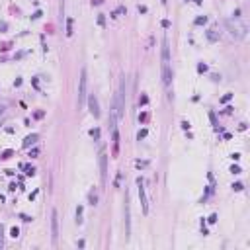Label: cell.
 I'll return each instance as SVG.
<instances>
[{"instance_id":"cell-14","label":"cell","mask_w":250,"mask_h":250,"mask_svg":"<svg viewBox=\"0 0 250 250\" xmlns=\"http://www.w3.org/2000/svg\"><path fill=\"white\" fill-rule=\"evenodd\" d=\"M72 26H74V20L72 18H69V20H66V35H72Z\"/></svg>"},{"instance_id":"cell-40","label":"cell","mask_w":250,"mask_h":250,"mask_svg":"<svg viewBox=\"0 0 250 250\" xmlns=\"http://www.w3.org/2000/svg\"><path fill=\"white\" fill-rule=\"evenodd\" d=\"M194 2H195V4H201V2H203V0H194Z\"/></svg>"},{"instance_id":"cell-3","label":"cell","mask_w":250,"mask_h":250,"mask_svg":"<svg viewBox=\"0 0 250 250\" xmlns=\"http://www.w3.org/2000/svg\"><path fill=\"white\" fill-rule=\"evenodd\" d=\"M137 188H139V199H141V207H143V213H149V197L147 191H145V182L143 178H137Z\"/></svg>"},{"instance_id":"cell-1","label":"cell","mask_w":250,"mask_h":250,"mask_svg":"<svg viewBox=\"0 0 250 250\" xmlns=\"http://www.w3.org/2000/svg\"><path fill=\"white\" fill-rule=\"evenodd\" d=\"M225 26H227L229 33H231L235 39H244V37H246V33H248V26H246V24H244L240 18L227 20V22H225Z\"/></svg>"},{"instance_id":"cell-20","label":"cell","mask_w":250,"mask_h":250,"mask_svg":"<svg viewBox=\"0 0 250 250\" xmlns=\"http://www.w3.org/2000/svg\"><path fill=\"white\" fill-rule=\"evenodd\" d=\"M232 190H235V191H242V190H244V186L240 184V182H236V184H232Z\"/></svg>"},{"instance_id":"cell-9","label":"cell","mask_w":250,"mask_h":250,"mask_svg":"<svg viewBox=\"0 0 250 250\" xmlns=\"http://www.w3.org/2000/svg\"><path fill=\"white\" fill-rule=\"evenodd\" d=\"M170 62V47H168V39H162V65Z\"/></svg>"},{"instance_id":"cell-33","label":"cell","mask_w":250,"mask_h":250,"mask_svg":"<svg viewBox=\"0 0 250 250\" xmlns=\"http://www.w3.org/2000/svg\"><path fill=\"white\" fill-rule=\"evenodd\" d=\"M22 219L26 221V223H30V221H31V217H30V215H24V213H22Z\"/></svg>"},{"instance_id":"cell-38","label":"cell","mask_w":250,"mask_h":250,"mask_svg":"<svg viewBox=\"0 0 250 250\" xmlns=\"http://www.w3.org/2000/svg\"><path fill=\"white\" fill-rule=\"evenodd\" d=\"M182 127H184V129H190V121H182Z\"/></svg>"},{"instance_id":"cell-6","label":"cell","mask_w":250,"mask_h":250,"mask_svg":"<svg viewBox=\"0 0 250 250\" xmlns=\"http://www.w3.org/2000/svg\"><path fill=\"white\" fill-rule=\"evenodd\" d=\"M86 104H88V110L90 114L94 115L96 119L100 117V106H98V98H96L94 94H88V98H86Z\"/></svg>"},{"instance_id":"cell-28","label":"cell","mask_w":250,"mask_h":250,"mask_svg":"<svg viewBox=\"0 0 250 250\" xmlns=\"http://www.w3.org/2000/svg\"><path fill=\"white\" fill-rule=\"evenodd\" d=\"M231 172L232 174H240V166H235V164H232L231 166Z\"/></svg>"},{"instance_id":"cell-34","label":"cell","mask_w":250,"mask_h":250,"mask_svg":"<svg viewBox=\"0 0 250 250\" xmlns=\"http://www.w3.org/2000/svg\"><path fill=\"white\" fill-rule=\"evenodd\" d=\"M137 10H139L141 14H145V12H147V6H139V8H137Z\"/></svg>"},{"instance_id":"cell-41","label":"cell","mask_w":250,"mask_h":250,"mask_svg":"<svg viewBox=\"0 0 250 250\" xmlns=\"http://www.w3.org/2000/svg\"><path fill=\"white\" fill-rule=\"evenodd\" d=\"M160 2H162V4H166V0H160Z\"/></svg>"},{"instance_id":"cell-26","label":"cell","mask_w":250,"mask_h":250,"mask_svg":"<svg viewBox=\"0 0 250 250\" xmlns=\"http://www.w3.org/2000/svg\"><path fill=\"white\" fill-rule=\"evenodd\" d=\"M10 235H12V236H14V239H16V236H18V235H20V229H18V227H12V231H10Z\"/></svg>"},{"instance_id":"cell-27","label":"cell","mask_w":250,"mask_h":250,"mask_svg":"<svg viewBox=\"0 0 250 250\" xmlns=\"http://www.w3.org/2000/svg\"><path fill=\"white\" fill-rule=\"evenodd\" d=\"M98 24H100V26H106V18H104V14L98 16Z\"/></svg>"},{"instance_id":"cell-30","label":"cell","mask_w":250,"mask_h":250,"mask_svg":"<svg viewBox=\"0 0 250 250\" xmlns=\"http://www.w3.org/2000/svg\"><path fill=\"white\" fill-rule=\"evenodd\" d=\"M119 184H121V172H119V174H117V178H115V186L119 188Z\"/></svg>"},{"instance_id":"cell-11","label":"cell","mask_w":250,"mask_h":250,"mask_svg":"<svg viewBox=\"0 0 250 250\" xmlns=\"http://www.w3.org/2000/svg\"><path fill=\"white\" fill-rule=\"evenodd\" d=\"M205 37H207V41H209V43H217V41H219V31L217 30H207L205 31Z\"/></svg>"},{"instance_id":"cell-35","label":"cell","mask_w":250,"mask_h":250,"mask_svg":"<svg viewBox=\"0 0 250 250\" xmlns=\"http://www.w3.org/2000/svg\"><path fill=\"white\" fill-rule=\"evenodd\" d=\"M162 27H170V22H168V20H162Z\"/></svg>"},{"instance_id":"cell-17","label":"cell","mask_w":250,"mask_h":250,"mask_svg":"<svg viewBox=\"0 0 250 250\" xmlns=\"http://www.w3.org/2000/svg\"><path fill=\"white\" fill-rule=\"evenodd\" d=\"M90 135H92V139H94V141H100V129H98V127L90 129Z\"/></svg>"},{"instance_id":"cell-31","label":"cell","mask_w":250,"mask_h":250,"mask_svg":"<svg viewBox=\"0 0 250 250\" xmlns=\"http://www.w3.org/2000/svg\"><path fill=\"white\" fill-rule=\"evenodd\" d=\"M231 158H232V160H240V155H239V152H232Z\"/></svg>"},{"instance_id":"cell-10","label":"cell","mask_w":250,"mask_h":250,"mask_svg":"<svg viewBox=\"0 0 250 250\" xmlns=\"http://www.w3.org/2000/svg\"><path fill=\"white\" fill-rule=\"evenodd\" d=\"M37 139H39V135H37V133H31V135H27L26 139H24V149H30L31 145H35Z\"/></svg>"},{"instance_id":"cell-7","label":"cell","mask_w":250,"mask_h":250,"mask_svg":"<svg viewBox=\"0 0 250 250\" xmlns=\"http://www.w3.org/2000/svg\"><path fill=\"white\" fill-rule=\"evenodd\" d=\"M170 82H172V69H170V62H164L162 65V84L170 86Z\"/></svg>"},{"instance_id":"cell-23","label":"cell","mask_w":250,"mask_h":250,"mask_svg":"<svg viewBox=\"0 0 250 250\" xmlns=\"http://www.w3.org/2000/svg\"><path fill=\"white\" fill-rule=\"evenodd\" d=\"M205 70H207V65L205 62H199L197 65V72H205Z\"/></svg>"},{"instance_id":"cell-32","label":"cell","mask_w":250,"mask_h":250,"mask_svg":"<svg viewBox=\"0 0 250 250\" xmlns=\"http://www.w3.org/2000/svg\"><path fill=\"white\" fill-rule=\"evenodd\" d=\"M139 102H141V104H143V106H145V104L149 102V98H147V96H141V100H139Z\"/></svg>"},{"instance_id":"cell-12","label":"cell","mask_w":250,"mask_h":250,"mask_svg":"<svg viewBox=\"0 0 250 250\" xmlns=\"http://www.w3.org/2000/svg\"><path fill=\"white\" fill-rule=\"evenodd\" d=\"M111 139H114V155H117V151H119V133H117V127L111 131Z\"/></svg>"},{"instance_id":"cell-8","label":"cell","mask_w":250,"mask_h":250,"mask_svg":"<svg viewBox=\"0 0 250 250\" xmlns=\"http://www.w3.org/2000/svg\"><path fill=\"white\" fill-rule=\"evenodd\" d=\"M131 235V219H129V201L125 199V236Z\"/></svg>"},{"instance_id":"cell-13","label":"cell","mask_w":250,"mask_h":250,"mask_svg":"<svg viewBox=\"0 0 250 250\" xmlns=\"http://www.w3.org/2000/svg\"><path fill=\"white\" fill-rule=\"evenodd\" d=\"M88 203H90V205H98V194H96V190H90V194H88Z\"/></svg>"},{"instance_id":"cell-16","label":"cell","mask_w":250,"mask_h":250,"mask_svg":"<svg viewBox=\"0 0 250 250\" xmlns=\"http://www.w3.org/2000/svg\"><path fill=\"white\" fill-rule=\"evenodd\" d=\"M209 119H211V125L217 129V127H219V123H217V115H215V111H209Z\"/></svg>"},{"instance_id":"cell-42","label":"cell","mask_w":250,"mask_h":250,"mask_svg":"<svg viewBox=\"0 0 250 250\" xmlns=\"http://www.w3.org/2000/svg\"><path fill=\"white\" fill-rule=\"evenodd\" d=\"M186 2H190V0H186Z\"/></svg>"},{"instance_id":"cell-4","label":"cell","mask_w":250,"mask_h":250,"mask_svg":"<svg viewBox=\"0 0 250 250\" xmlns=\"http://www.w3.org/2000/svg\"><path fill=\"white\" fill-rule=\"evenodd\" d=\"M57 239H59V213L57 209L51 211V240L53 244H57Z\"/></svg>"},{"instance_id":"cell-39","label":"cell","mask_w":250,"mask_h":250,"mask_svg":"<svg viewBox=\"0 0 250 250\" xmlns=\"http://www.w3.org/2000/svg\"><path fill=\"white\" fill-rule=\"evenodd\" d=\"M4 111H6V107H4V106H0V117L4 115Z\"/></svg>"},{"instance_id":"cell-21","label":"cell","mask_w":250,"mask_h":250,"mask_svg":"<svg viewBox=\"0 0 250 250\" xmlns=\"http://www.w3.org/2000/svg\"><path fill=\"white\" fill-rule=\"evenodd\" d=\"M145 137H147V129H141V131L137 133V139L141 141V139H145Z\"/></svg>"},{"instance_id":"cell-25","label":"cell","mask_w":250,"mask_h":250,"mask_svg":"<svg viewBox=\"0 0 250 250\" xmlns=\"http://www.w3.org/2000/svg\"><path fill=\"white\" fill-rule=\"evenodd\" d=\"M135 164L139 166V168H145V166H149V162H147V160H137Z\"/></svg>"},{"instance_id":"cell-24","label":"cell","mask_w":250,"mask_h":250,"mask_svg":"<svg viewBox=\"0 0 250 250\" xmlns=\"http://www.w3.org/2000/svg\"><path fill=\"white\" fill-rule=\"evenodd\" d=\"M231 98H232V94L229 92V94H225L223 98H221V102H223V104H227V102H229V100H231Z\"/></svg>"},{"instance_id":"cell-2","label":"cell","mask_w":250,"mask_h":250,"mask_svg":"<svg viewBox=\"0 0 250 250\" xmlns=\"http://www.w3.org/2000/svg\"><path fill=\"white\" fill-rule=\"evenodd\" d=\"M86 82H88V78H86V69H82L80 70V82H78V110L84 107L86 98H88V94H86Z\"/></svg>"},{"instance_id":"cell-18","label":"cell","mask_w":250,"mask_h":250,"mask_svg":"<svg viewBox=\"0 0 250 250\" xmlns=\"http://www.w3.org/2000/svg\"><path fill=\"white\" fill-rule=\"evenodd\" d=\"M195 26H203V24H207V16H199V18H195Z\"/></svg>"},{"instance_id":"cell-29","label":"cell","mask_w":250,"mask_h":250,"mask_svg":"<svg viewBox=\"0 0 250 250\" xmlns=\"http://www.w3.org/2000/svg\"><path fill=\"white\" fill-rule=\"evenodd\" d=\"M41 18V10H37V12H33V16H31V20H39Z\"/></svg>"},{"instance_id":"cell-5","label":"cell","mask_w":250,"mask_h":250,"mask_svg":"<svg viewBox=\"0 0 250 250\" xmlns=\"http://www.w3.org/2000/svg\"><path fill=\"white\" fill-rule=\"evenodd\" d=\"M100 174H102V184H107V155L106 151H100Z\"/></svg>"},{"instance_id":"cell-36","label":"cell","mask_w":250,"mask_h":250,"mask_svg":"<svg viewBox=\"0 0 250 250\" xmlns=\"http://www.w3.org/2000/svg\"><path fill=\"white\" fill-rule=\"evenodd\" d=\"M6 27H8V24H6V22H0V30L4 31V30H6Z\"/></svg>"},{"instance_id":"cell-19","label":"cell","mask_w":250,"mask_h":250,"mask_svg":"<svg viewBox=\"0 0 250 250\" xmlns=\"http://www.w3.org/2000/svg\"><path fill=\"white\" fill-rule=\"evenodd\" d=\"M24 168H26L27 176H33V174H35V168H33V166H24Z\"/></svg>"},{"instance_id":"cell-15","label":"cell","mask_w":250,"mask_h":250,"mask_svg":"<svg viewBox=\"0 0 250 250\" xmlns=\"http://www.w3.org/2000/svg\"><path fill=\"white\" fill-rule=\"evenodd\" d=\"M76 225H82V205L76 207Z\"/></svg>"},{"instance_id":"cell-22","label":"cell","mask_w":250,"mask_h":250,"mask_svg":"<svg viewBox=\"0 0 250 250\" xmlns=\"http://www.w3.org/2000/svg\"><path fill=\"white\" fill-rule=\"evenodd\" d=\"M4 246V227L0 225V248Z\"/></svg>"},{"instance_id":"cell-37","label":"cell","mask_w":250,"mask_h":250,"mask_svg":"<svg viewBox=\"0 0 250 250\" xmlns=\"http://www.w3.org/2000/svg\"><path fill=\"white\" fill-rule=\"evenodd\" d=\"M215 221H217V215L213 213V215H211V217H209V223H215Z\"/></svg>"}]
</instances>
